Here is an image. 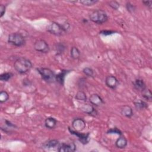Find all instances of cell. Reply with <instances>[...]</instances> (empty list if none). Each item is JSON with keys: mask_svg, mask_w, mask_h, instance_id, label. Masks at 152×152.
<instances>
[{"mask_svg": "<svg viewBox=\"0 0 152 152\" xmlns=\"http://www.w3.org/2000/svg\"><path fill=\"white\" fill-rule=\"evenodd\" d=\"M5 11H6L5 6L2 4L0 5V18H2L4 15Z\"/></svg>", "mask_w": 152, "mask_h": 152, "instance_id": "obj_32", "label": "cell"}, {"mask_svg": "<svg viewBox=\"0 0 152 152\" xmlns=\"http://www.w3.org/2000/svg\"><path fill=\"white\" fill-rule=\"evenodd\" d=\"M46 30L55 36H60L66 33V28L56 22L52 21L47 25Z\"/></svg>", "mask_w": 152, "mask_h": 152, "instance_id": "obj_3", "label": "cell"}, {"mask_svg": "<svg viewBox=\"0 0 152 152\" xmlns=\"http://www.w3.org/2000/svg\"><path fill=\"white\" fill-rule=\"evenodd\" d=\"M105 83L108 87L112 89H115L118 86L119 81L116 77L113 75H108L105 79Z\"/></svg>", "mask_w": 152, "mask_h": 152, "instance_id": "obj_11", "label": "cell"}, {"mask_svg": "<svg viewBox=\"0 0 152 152\" xmlns=\"http://www.w3.org/2000/svg\"><path fill=\"white\" fill-rule=\"evenodd\" d=\"M121 113L127 118H131L133 115L132 109L128 105H124L121 109Z\"/></svg>", "mask_w": 152, "mask_h": 152, "instance_id": "obj_15", "label": "cell"}, {"mask_svg": "<svg viewBox=\"0 0 152 152\" xmlns=\"http://www.w3.org/2000/svg\"><path fill=\"white\" fill-rule=\"evenodd\" d=\"M89 101L92 105L95 106H100L104 103L102 98L97 94H93L90 96Z\"/></svg>", "mask_w": 152, "mask_h": 152, "instance_id": "obj_12", "label": "cell"}, {"mask_svg": "<svg viewBox=\"0 0 152 152\" xmlns=\"http://www.w3.org/2000/svg\"><path fill=\"white\" fill-rule=\"evenodd\" d=\"M107 134H118L119 135H121L122 134V132L118 128H111L110 129H109L107 132Z\"/></svg>", "mask_w": 152, "mask_h": 152, "instance_id": "obj_30", "label": "cell"}, {"mask_svg": "<svg viewBox=\"0 0 152 152\" xmlns=\"http://www.w3.org/2000/svg\"><path fill=\"white\" fill-rule=\"evenodd\" d=\"M68 130L69 131V132L72 134L74 135L75 136H77L79 140V141L83 144H87L88 143L90 138V134L89 133H87V134H83L81 133L80 132L78 131H76L74 129H71L70 128H68Z\"/></svg>", "mask_w": 152, "mask_h": 152, "instance_id": "obj_7", "label": "cell"}, {"mask_svg": "<svg viewBox=\"0 0 152 152\" xmlns=\"http://www.w3.org/2000/svg\"><path fill=\"white\" fill-rule=\"evenodd\" d=\"M83 73L89 77H93L94 76V71L90 67H85L83 69Z\"/></svg>", "mask_w": 152, "mask_h": 152, "instance_id": "obj_26", "label": "cell"}, {"mask_svg": "<svg viewBox=\"0 0 152 152\" xmlns=\"http://www.w3.org/2000/svg\"><path fill=\"white\" fill-rule=\"evenodd\" d=\"M80 4L86 6H92L98 2L97 0H81L79 1Z\"/></svg>", "mask_w": 152, "mask_h": 152, "instance_id": "obj_25", "label": "cell"}, {"mask_svg": "<svg viewBox=\"0 0 152 152\" xmlns=\"http://www.w3.org/2000/svg\"><path fill=\"white\" fill-rule=\"evenodd\" d=\"M57 125V120L53 117H48L45 121V126L50 129H53Z\"/></svg>", "mask_w": 152, "mask_h": 152, "instance_id": "obj_14", "label": "cell"}, {"mask_svg": "<svg viewBox=\"0 0 152 152\" xmlns=\"http://www.w3.org/2000/svg\"><path fill=\"white\" fill-rule=\"evenodd\" d=\"M109 5L112 8L113 10H117L119 7H120V5L119 4L116 2V1H110L109 2Z\"/></svg>", "mask_w": 152, "mask_h": 152, "instance_id": "obj_29", "label": "cell"}, {"mask_svg": "<svg viewBox=\"0 0 152 152\" xmlns=\"http://www.w3.org/2000/svg\"><path fill=\"white\" fill-rule=\"evenodd\" d=\"M89 18L94 23L102 24L107 21L108 15L104 11L102 10H96L90 14Z\"/></svg>", "mask_w": 152, "mask_h": 152, "instance_id": "obj_2", "label": "cell"}, {"mask_svg": "<svg viewBox=\"0 0 152 152\" xmlns=\"http://www.w3.org/2000/svg\"><path fill=\"white\" fill-rule=\"evenodd\" d=\"M75 98L78 101L81 102H85L87 100V96L86 93L83 91H78L75 96Z\"/></svg>", "mask_w": 152, "mask_h": 152, "instance_id": "obj_22", "label": "cell"}, {"mask_svg": "<svg viewBox=\"0 0 152 152\" xmlns=\"http://www.w3.org/2000/svg\"><path fill=\"white\" fill-rule=\"evenodd\" d=\"M133 86L135 89L139 91H142L146 88V86L144 81L142 79L140 78L136 79L133 82Z\"/></svg>", "mask_w": 152, "mask_h": 152, "instance_id": "obj_13", "label": "cell"}, {"mask_svg": "<svg viewBox=\"0 0 152 152\" xmlns=\"http://www.w3.org/2000/svg\"><path fill=\"white\" fill-rule=\"evenodd\" d=\"M9 99V94L6 91H1L0 92V103L6 102Z\"/></svg>", "mask_w": 152, "mask_h": 152, "instance_id": "obj_24", "label": "cell"}, {"mask_svg": "<svg viewBox=\"0 0 152 152\" xmlns=\"http://www.w3.org/2000/svg\"><path fill=\"white\" fill-rule=\"evenodd\" d=\"M59 145V141L56 140H51L43 144V147L45 148H52Z\"/></svg>", "mask_w": 152, "mask_h": 152, "instance_id": "obj_19", "label": "cell"}, {"mask_svg": "<svg viewBox=\"0 0 152 152\" xmlns=\"http://www.w3.org/2000/svg\"><path fill=\"white\" fill-rule=\"evenodd\" d=\"M69 72V71L63 69L57 75H56V81L59 83L61 85H63L64 83V80L66 75Z\"/></svg>", "mask_w": 152, "mask_h": 152, "instance_id": "obj_17", "label": "cell"}, {"mask_svg": "<svg viewBox=\"0 0 152 152\" xmlns=\"http://www.w3.org/2000/svg\"><path fill=\"white\" fill-rule=\"evenodd\" d=\"M13 76V74L11 72H4L0 75V80L2 81H8Z\"/></svg>", "mask_w": 152, "mask_h": 152, "instance_id": "obj_23", "label": "cell"}, {"mask_svg": "<svg viewBox=\"0 0 152 152\" xmlns=\"http://www.w3.org/2000/svg\"><path fill=\"white\" fill-rule=\"evenodd\" d=\"M65 46L62 43H58L56 45V46L55 47V50L57 55L61 54L65 50Z\"/></svg>", "mask_w": 152, "mask_h": 152, "instance_id": "obj_27", "label": "cell"}, {"mask_svg": "<svg viewBox=\"0 0 152 152\" xmlns=\"http://www.w3.org/2000/svg\"><path fill=\"white\" fill-rule=\"evenodd\" d=\"M128 144V141L125 137L121 136L119 137L115 141V145L117 148L123 149L126 147Z\"/></svg>", "mask_w": 152, "mask_h": 152, "instance_id": "obj_16", "label": "cell"}, {"mask_svg": "<svg viewBox=\"0 0 152 152\" xmlns=\"http://www.w3.org/2000/svg\"><path fill=\"white\" fill-rule=\"evenodd\" d=\"M115 33V31H112V30H102L101 31L99 32V33L100 34H102L104 36H109V35Z\"/></svg>", "mask_w": 152, "mask_h": 152, "instance_id": "obj_31", "label": "cell"}, {"mask_svg": "<svg viewBox=\"0 0 152 152\" xmlns=\"http://www.w3.org/2000/svg\"><path fill=\"white\" fill-rule=\"evenodd\" d=\"M86 122L82 118H78L74 119L72 122V126L74 130L81 132L86 128Z\"/></svg>", "mask_w": 152, "mask_h": 152, "instance_id": "obj_8", "label": "cell"}, {"mask_svg": "<svg viewBox=\"0 0 152 152\" xmlns=\"http://www.w3.org/2000/svg\"><path fill=\"white\" fill-rule=\"evenodd\" d=\"M34 49L37 52L44 53H48L50 50V48L48 43L43 39L37 40L34 42Z\"/></svg>", "mask_w": 152, "mask_h": 152, "instance_id": "obj_6", "label": "cell"}, {"mask_svg": "<svg viewBox=\"0 0 152 152\" xmlns=\"http://www.w3.org/2000/svg\"><path fill=\"white\" fill-rule=\"evenodd\" d=\"M142 3L148 8L151 9V5H152V1H143Z\"/></svg>", "mask_w": 152, "mask_h": 152, "instance_id": "obj_33", "label": "cell"}, {"mask_svg": "<svg viewBox=\"0 0 152 152\" xmlns=\"http://www.w3.org/2000/svg\"><path fill=\"white\" fill-rule=\"evenodd\" d=\"M142 92V96L148 101H151L152 99V93L150 89L145 88Z\"/></svg>", "mask_w": 152, "mask_h": 152, "instance_id": "obj_21", "label": "cell"}, {"mask_svg": "<svg viewBox=\"0 0 152 152\" xmlns=\"http://www.w3.org/2000/svg\"><path fill=\"white\" fill-rule=\"evenodd\" d=\"M134 106L137 110H142L148 107V104L144 100H137L134 102Z\"/></svg>", "mask_w": 152, "mask_h": 152, "instance_id": "obj_18", "label": "cell"}, {"mask_svg": "<svg viewBox=\"0 0 152 152\" xmlns=\"http://www.w3.org/2000/svg\"><path fill=\"white\" fill-rule=\"evenodd\" d=\"M30 82L28 79H27V81H26V79L23 80V85L24 86H28V85H30Z\"/></svg>", "mask_w": 152, "mask_h": 152, "instance_id": "obj_34", "label": "cell"}, {"mask_svg": "<svg viewBox=\"0 0 152 152\" xmlns=\"http://www.w3.org/2000/svg\"><path fill=\"white\" fill-rule=\"evenodd\" d=\"M126 8L130 13H134L136 10V7L131 2H127L126 4Z\"/></svg>", "mask_w": 152, "mask_h": 152, "instance_id": "obj_28", "label": "cell"}, {"mask_svg": "<svg viewBox=\"0 0 152 152\" xmlns=\"http://www.w3.org/2000/svg\"><path fill=\"white\" fill-rule=\"evenodd\" d=\"M70 55L73 59H78L80 57V51L77 47H72L70 50Z\"/></svg>", "mask_w": 152, "mask_h": 152, "instance_id": "obj_20", "label": "cell"}, {"mask_svg": "<svg viewBox=\"0 0 152 152\" xmlns=\"http://www.w3.org/2000/svg\"><path fill=\"white\" fill-rule=\"evenodd\" d=\"M8 42L15 46L21 47L26 44V39L20 33H12L8 35Z\"/></svg>", "mask_w": 152, "mask_h": 152, "instance_id": "obj_5", "label": "cell"}, {"mask_svg": "<svg viewBox=\"0 0 152 152\" xmlns=\"http://www.w3.org/2000/svg\"><path fill=\"white\" fill-rule=\"evenodd\" d=\"M42 78L48 83H53L56 81V75L54 72L49 68H40L36 69Z\"/></svg>", "mask_w": 152, "mask_h": 152, "instance_id": "obj_4", "label": "cell"}, {"mask_svg": "<svg viewBox=\"0 0 152 152\" xmlns=\"http://www.w3.org/2000/svg\"><path fill=\"white\" fill-rule=\"evenodd\" d=\"M33 66L31 62L25 58H18L14 64L15 69L20 74H26L30 71Z\"/></svg>", "mask_w": 152, "mask_h": 152, "instance_id": "obj_1", "label": "cell"}, {"mask_svg": "<svg viewBox=\"0 0 152 152\" xmlns=\"http://www.w3.org/2000/svg\"><path fill=\"white\" fill-rule=\"evenodd\" d=\"M80 110L84 113H86L91 116H96L98 114L97 111L94 109L92 104H84L81 106Z\"/></svg>", "mask_w": 152, "mask_h": 152, "instance_id": "obj_10", "label": "cell"}, {"mask_svg": "<svg viewBox=\"0 0 152 152\" xmlns=\"http://www.w3.org/2000/svg\"><path fill=\"white\" fill-rule=\"evenodd\" d=\"M76 150V145L74 142L62 143L58 149L59 152H73Z\"/></svg>", "mask_w": 152, "mask_h": 152, "instance_id": "obj_9", "label": "cell"}]
</instances>
